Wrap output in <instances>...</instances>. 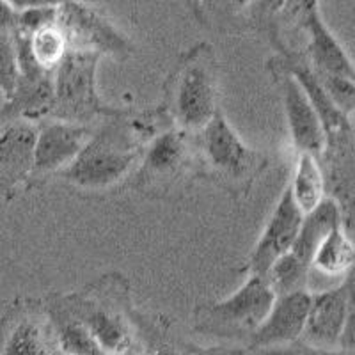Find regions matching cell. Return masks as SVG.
<instances>
[{
    "instance_id": "d6986e66",
    "label": "cell",
    "mask_w": 355,
    "mask_h": 355,
    "mask_svg": "<svg viewBox=\"0 0 355 355\" xmlns=\"http://www.w3.org/2000/svg\"><path fill=\"white\" fill-rule=\"evenodd\" d=\"M288 189L302 214L315 210L327 198V178L323 173L320 158L309 153H297Z\"/></svg>"
},
{
    "instance_id": "ac0fdd59",
    "label": "cell",
    "mask_w": 355,
    "mask_h": 355,
    "mask_svg": "<svg viewBox=\"0 0 355 355\" xmlns=\"http://www.w3.org/2000/svg\"><path fill=\"white\" fill-rule=\"evenodd\" d=\"M343 224V211L334 198H325L315 210L304 214L300 231L297 234L291 252L311 266L313 256L320 243L332 230Z\"/></svg>"
},
{
    "instance_id": "6da1fadb",
    "label": "cell",
    "mask_w": 355,
    "mask_h": 355,
    "mask_svg": "<svg viewBox=\"0 0 355 355\" xmlns=\"http://www.w3.org/2000/svg\"><path fill=\"white\" fill-rule=\"evenodd\" d=\"M160 110L173 128L199 133L220 110L218 64L214 49L199 43L187 50L164 82Z\"/></svg>"
},
{
    "instance_id": "cb8c5ba5",
    "label": "cell",
    "mask_w": 355,
    "mask_h": 355,
    "mask_svg": "<svg viewBox=\"0 0 355 355\" xmlns=\"http://www.w3.org/2000/svg\"><path fill=\"white\" fill-rule=\"evenodd\" d=\"M256 355H355V352L345 350V348H318L307 345L304 341L284 345V347L263 348V350H252Z\"/></svg>"
},
{
    "instance_id": "277c9868",
    "label": "cell",
    "mask_w": 355,
    "mask_h": 355,
    "mask_svg": "<svg viewBox=\"0 0 355 355\" xmlns=\"http://www.w3.org/2000/svg\"><path fill=\"white\" fill-rule=\"evenodd\" d=\"M192 178H202L198 133L167 128L144 148L137 169L126 185L148 198H166Z\"/></svg>"
},
{
    "instance_id": "83f0119b",
    "label": "cell",
    "mask_w": 355,
    "mask_h": 355,
    "mask_svg": "<svg viewBox=\"0 0 355 355\" xmlns=\"http://www.w3.org/2000/svg\"><path fill=\"white\" fill-rule=\"evenodd\" d=\"M12 9L24 11L31 8H57L61 6L64 0H6Z\"/></svg>"
},
{
    "instance_id": "7a4b0ae2",
    "label": "cell",
    "mask_w": 355,
    "mask_h": 355,
    "mask_svg": "<svg viewBox=\"0 0 355 355\" xmlns=\"http://www.w3.org/2000/svg\"><path fill=\"white\" fill-rule=\"evenodd\" d=\"M73 316L84 323L105 355L133 350L130 284L119 272H107L94 283L75 293H59Z\"/></svg>"
},
{
    "instance_id": "4fadbf2b",
    "label": "cell",
    "mask_w": 355,
    "mask_h": 355,
    "mask_svg": "<svg viewBox=\"0 0 355 355\" xmlns=\"http://www.w3.org/2000/svg\"><path fill=\"white\" fill-rule=\"evenodd\" d=\"M313 293L309 290L275 297L270 311L263 323L256 329L247 348L263 350V348L284 347L299 341L306 329Z\"/></svg>"
},
{
    "instance_id": "1f68e13d",
    "label": "cell",
    "mask_w": 355,
    "mask_h": 355,
    "mask_svg": "<svg viewBox=\"0 0 355 355\" xmlns=\"http://www.w3.org/2000/svg\"><path fill=\"white\" fill-rule=\"evenodd\" d=\"M53 355H66V354H62V352H59V350H55V354Z\"/></svg>"
},
{
    "instance_id": "3957f363",
    "label": "cell",
    "mask_w": 355,
    "mask_h": 355,
    "mask_svg": "<svg viewBox=\"0 0 355 355\" xmlns=\"http://www.w3.org/2000/svg\"><path fill=\"white\" fill-rule=\"evenodd\" d=\"M202 178H208L234 199L245 198L256 180L270 167V157L250 148L226 119L222 109L198 133Z\"/></svg>"
},
{
    "instance_id": "f1b7e54d",
    "label": "cell",
    "mask_w": 355,
    "mask_h": 355,
    "mask_svg": "<svg viewBox=\"0 0 355 355\" xmlns=\"http://www.w3.org/2000/svg\"><path fill=\"white\" fill-rule=\"evenodd\" d=\"M196 355H256L250 348H239V347H208L199 348Z\"/></svg>"
},
{
    "instance_id": "8992f818",
    "label": "cell",
    "mask_w": 355,
    "mask_h": 355,
    "mask_svg": "<svg viewBox=\"0 0 355 355\" xmlns=\"http://www.w3.org/2000/svg\"><path fill=\"white\" fill-rule=\"evenodd\" d=\"M275 293L263 275H249L227 299L199 304L194 311V331L231 341L249 343L266 318Z\"/></svg>"
},
{
    "instance_id": "8fae6325",
    "label": "cell",
    "mask_w": 355,
    "mask_h": 355,
    "mask_svg": "<svg viewBox=\"0 0 355 355\" xmlns=\"http://www.w3.org/2000/svg\"><path fill=\"white\" fill-rule=\"evenodd\" d=\"M304 214L291 198L290 189H284L274 211L259 234L254 249L247 259L249 275H263L281 256L290 252L300 231Z\"/></svg>"
},
{
    "instance_id": "9c48e42d",
    "label": "cell",
    "mask_w": 355,
    "mask_h": 355,
    "mask_svg": "<svg viewBox=\"0 0 355 355\" xmlns=\"http://www.w3.org/2000/svg\"><path fill=\"white\" fill-rule=\"evenodd\" d=\"M55 350L43 300H15L0 318V355H53Z\"/></svg>"
},
{
    "instance_id": "f546056e",
    "label": "cell",
    "mask_w": 355,
    "mask_h": 355,
    "mask_svg": "<svg viewBox=\"0 0 355 355\" xmlns=\"http://www.w3.org/2000/svg\"><path fill=\"white\" fill-rule=\"evenodd\" d=\"M227 6H230L233 11H242L243 8H247V6H250V0H226Z\"/></svg>"
},
{
    "instance_id": "4dcf8cb0",
    "label": "cell",
    "mask_w": 355,
    "mask_h": 355,
    "mask_svg": "<svg viewBox=\"0 0 355 355\" xmlns=\"http://www.w3.org/2000/svg\"><path fill=\"white\" fill-rule=\"evenodd\" d=\"M119 355H137V354H135V350H130L126 352V354H119Z\"/></svg>"
},
{
    "instance_id": "7402d4cb",
    "label": "cell",
    "mask_w": 355,
    "mask_h": 355,
    "mask_svg": "<svg viewBox=\"0 0 355 355\" xmlns=\"http://www.w3.org/2000/svg\"><path fill=\"white\" fill-rule=\"evenodd\" d=\"M309 272L311 266L307 263H304L300 258H297L290 250V252L281 256L268 268V272L265 274V279L268 286L275 293V297H279V295H288L295 293V291L307 290Z\"/></svg>"
},
{
    "instance_id": "603a6c76",
    "label": "cell",
    "mask_w": 355,
    "mask_h": 355,
    "mask_svg": "<svg viewBox=\"0 0 355 355\" xmlns=\"http://www.w3.org/2000/svg\"><path fill=\"white\" fill-rule=\"evenodd\" d=\"M18 77H20V66H18L17 46L11 34H2L0 36V94L4 96V101L15 93Z\"/></svg>"
},
{
    "instance_id": "4316f807",
    "label": "cell",
    "mask_w": 355,
    "mask_h": 355,
    "mask_svg": "<svg viewBox=\"0 0 355 355\" xmlns=\"http://www.w3.org/2000/svg\"><path fill=\"white\" fill-rule=\"evenodd\" d=\"M17 9H12L6 0H0V36L2 34H11L17 27Z\"/></svg>"
},
{
    "instance_id": "52a82bcc",
    "label": "cell",
    "mask_w": 355,
    "mask_h": 355,
    "mask_svg": "<svg viewBox=\"0 0 355 355\" xmlns=\"http://www.w3.org/2000/svg\"><path fill=\"white\" fill-rule=\"evenodd\" d=\"M57 25L61 27L69 50L94 52L125 61L133 53V44L93 6L80 0H64L57 6Z\"/></svg>"
},
{
    "instance_id": "5b68a950",
    "label": "cell",
    "mask_w": 355,
    "mask_h": 355,
    "mask_svg": "<svg viewBox=\"0 0 355 355\" xmlns=\"http://www.w3.org/2000/svg\"><path fill=\"white\" fill-rule=\"evenodd\" d=\"M101 55L69 50L53 73V109L50 119L93 126L96 119H114L130 109L112 107L101 100L96 85Z\"/></svg>"
},
{
    "instance_id": "e0dca14e",
    "label": "cell",
    "mask_w": 355,
    "mask_h": 355,
    "mask_svg": "<svg viewBox=\"0 0 355 355\" xmlns=\"http://www.w3.org/2000/svg\"><path fill=\"white\" fill-rule=\"evenodd\" d=\"M132 329L142 355H196L198 347L187 341L166 315H146L132 309Z\"/></svg>"
},
{
    "instance_id": "5bb4252c",
    "label": "cell",
    "mask_w": 355,
    "mask_h": 355,
    "mask_svg": "<svg viewBox=\"0 0 355 355\" xmlns=\"http://www.w3.org/2000/svg\"><path fill=\"white\" fill-rule=\"evenodd\" d=\"M348 277L329 290L313 293L306 329L300 341L318 348H339L348 313Z\"/></svg>"
},
{
    "instance_id": "9a60e30c",
    "label": "cell",
    "mask_w": 355,
    "mask_h": 355,
    "mask_svg": "<svg viewBox=\"0 0 355 355\" xmlns=\"http://www.w3.org/2000/svg\"><path fill=\"white\" fill-rule=\"evenodd\" d=\"M300 25L306 28L307 50L306 59L315 71L323 75H334V77L350 78L355 82V64L339 43L338 37L331 33V28L325 25L318 8L307 9L299 17Z\"/></svg>"
},
{
    "instance_id": "ffe728a7",
    "label": "cell",
    "mask_w": 355,
    "mask_h": 355,
    "mask_svg": "<svg viewBox=\"0 0 355 355\" xmlns=\"http://www.w3.org/2000/svg\"><path fill=\"white\" fill-rule=\"evenodd\" d=\"M355 266V240L345 226H338L316 249L311 268L329 277H347Z\"/></svg>"
},
{
    "instance_id": "30bf717a",
    "label": "cell",
    "mask_w": 355,
    "mask_h": 355,
    "mask_svg": "<svg viewBox=\"0 0 355 355\" xmlns=\"http://www.w3.org/2000/svg\"><path fill=\"white\" fill-rule=\"evenodd\" d=\"M94 126L46 119L37 125L34 167L27 190L40 189L66 169L91 141Z\"/></svg>"
},
{
    "instance_id": "7c38bea8",
    "label": "cell",
    "mask_w": 355,
    "mask_h": 355,
    "mask_svg": "<svg viewBox=\"0 0 355 355\" xmlns=\"http://www.w3.org/2000/svg\"><path fill=\"white\" fill-rule=\"evenodd\" d=\"M37 125L8 121L0 125V194L11 202L27 190L34 167Z\"/></svg>"
},
{
    "instance_id": "ba28073f",
    "label": "cell",
    "mask_w": 355,
    "mask_h": 355,
    "mask_svg": "<svg viewBox=\"0 0 355 355\" xmlns=\"http://www.w3.org/2000/svg\"><path fill=\"white\" fill-rule=\"evenodd\" d=\"M272 77L281 94L284 116H286L288 132H290L291 144L295 153H309L315 157H322L327 148V133L323 128L318 112L309 101L304 89L293 75L281 64L277 57L268 62Z\"/></svg>"
},
{
    "instance_id": "484cf974",
    "label": "cell",
    "mask_w": 355,
    "mask_h": 355,
    "mask_svg": "<svg viewBox=\"0 0 355 355\" xmlns=\"http://www.w3.org/2000/svg\"><path fill=\"white\" fill-rule=\"evenodd\" d=\"M288 0H250L252 4V15H254L256 20H268L270 21V28L274 27V17L279 11H283L286 8ZM268 28V31H270Z\"/></svg>"
},
{
    "instance_id": "d4e9b609",
    "label": "cell",
    "mask_w": 355,
    "mask_h": 355,
    "mask_svg": "<svg viewBox=\"0 0 355 355\" xmlns=\"http://www.w3.org/2000/svg\"><path fill=\"white\" fill-rule=\"evenodd\" d=\"M347 277H348V284H350V291H348V313H347V323H345V331H343V336H341L339 348L355 352V266H354V270H352Z\"/></svg>"
},
{
    "instance_id": "44dd1931",
    "label": "cell",
    "mask_w": 355,
    "mask_h": 355,
    "mask_svg": "<svg viewBox=\"0 0 355 355\" xmlns=\"http://www.w3.org/2000/svg\"><path fill=\"white\" fill-rule=\"evenodd\" d=\"M25 36H27L28 52L33 55L34 62L43 71L55 73V69L59 68L66 53L69 52L68 41H66L61 27L57 25V18L53 24L46 25V27L40 28V31L33 34H25Z\"/></svg>"
},
{
    "instance_id": "2e32d148",
    "label": "cell",
    "mask_w": 355,
    "mask_h": 355,
    "mask_svg": "<svg viewBox=\"0 0 355 355\" xmlns=\"http://www.w3.org/2000/svg\"><path fill=\"white\" fill-rule=\"evenodd\" d=\"M53 109V75H21L15 93L0 109V123L28 121L40 125L50 119Z\"/></svg>"
}]
</instances>
